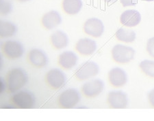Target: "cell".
<instances>
[{
    "mask_svg": "<svg viewBox=\"0 0 154 121\" xmlns=\"http://www.w3.org/2000/svg\"><path fill=\"white\" fill-rule=\"evenodd\" d=\"M27 82L24 72L18 68L9 70L5 76V83L7 92L12 93L23 87Z\"/></svg>",
    "mask_w": 154,
    "mask_h": 121,
    "instance_id": "6da1fadb",
    "label": "cell"
},
{
    "mask_svg": "<svg viewBox=\"0 0 154 121\" xmlns=\"http://www.w3.org/2000/svg\"><path fill=\"white\" fill-rule=\"evenodd\" d=\"M26 61L32 68L34 69H42L47 64V57L45 53L39 49H31L26 55Z\"/></svg>",
    "mask_w": 154,
    "mask_h": 121,
    "instance_id": "7c38bea8",
    "label": "cell"
},
{
    "mask_svg": "<svg viewBox=\"0 0 154 121\" xmlns=\"http://www.w3.org/2000/svg\"><path fill=\"white\" fill-rule=\"evenodd\" d=\"M104 1H105L106 2H108V3H112V2H114V1H116V0H104Z\"/></svg>",
    "mask_w": 154,
    "mask_h": 121,
    "instance_id": "4316f807",
    "label": "cell"
},
{
    "mask_svg": "<svg viewBox=\"0 0 154 121\" xmlns=\"http://www.w3.org/2000/svg\"><path fill=\"white\" fill-rule=\"evenodd\" d=\"M146 51L149 56L154 59V37L149 38L146 42Z\"/></svg>",
    "mask_w": 154,
    "mask_h": 121,
    "instance_id": "603a6c76",
    "label": "cell"
},
{
    "mask_svg": "<svg viewBox=\"0 0 154 121\" xmlns=\"http://www.w3.org/2000/svg\"><path fill=\"white\" fill-rule=\"evenodd\" d=\"M14 1H16L17 2H20V3H23V2L30 1V0H14Z\"/></svg>",
    "mask_w": 154,
    "mask_h": 121,
    "instance_id": "484cf974",
    "label": "cell"
},
{
    "mask_svg": "<svg viewBox=\"0 0 154 121\" xmlns=\"http://www.w3.org/2000/svg\"><path fill=\"white\" fill-rule=\"evenodd\" d=\"M99 72V68L95 63L86 61L79 67L74 73L73 77L78 82H84L95 78Z\"/></svg>",
    "mask_w": 154,
    "mask_h": 121,
    "instance_id": "277c9868",
    "label": "cell"
},
{
    "mask_svg": "<svg viewBox=\"0 0 154 121\" xmlns=\"http://www.w3.org/2000/svg\"><path fill=\"white\" fill-rule=\"evenodd\" d=\"M49 44L55 50H60L68 45V38L63 31H56L49 36Z\"/></svg>",
    "mask_w": 154,
    "mask_h": 121,
    "instance_id": "e0dca14e",
    "label": "cell"
},
{
    "mask_svg": "<svg viewBox=\"0 0 154 121\" xmlns=\"http://www.w3.org/2000/svg\"><path fill=\"white\" fill-rule=\"evenodd\" d=\"M83 31L87 36L93 38H98L102 36L104 32V25L101 20L91 18L84 23Z\"/></svg>",
    "mask_w": 154,
    "mask_h": 121,
    "instance_id": "30bf717a",
    "label": "cell"
},
{
    "mask_svg": "<svg viewBox=\"0 0 154 121\" xmlns=\"http://www.w3.org/2000/svg\"><path fill=\"white\" fill-rule=\"evenodd\" d=\"M1 52L2 55L8 60H15L21 57L23 50L21 44L15 41H6L2 44Z\"/></svg>",
    "mask_w": 154,
    "mask_h": 121,
    "instance_id": "52a82bcc",
    "label": "cell"
},
{
    "mask_svg": "<svg viewBox=\"0 0 154 121\" xmlns=\"http://www.w3.org/2000/svg\"><path fill=\"white\" fill-rule=\"evenodd\" d=\"M108 82L112 88H121L125 86L128 82V76L122 69L115 68L112 69L108 73Z\"/></svg>",
    "mask_w": 154,
    "mask_h": 121,
    "instance_id": "9c48e42d",
    "label": "cell"
},
{
    "mask_svg": "<svg viewBox=\"0 0 154 121\" xmlns=\"http://www.w3.org/2000/svg\"><path fill=\"white\" fill-rule=\"evenodd\" d=\"M16 31V28L14 25L9 22L1 21L0 23V38L4 39L11 38Z\"/></svg>",
    "mask_w": 154,
    "mask_h": 121,
    "instance_id": "44dd1931",
    "label": "cell"
},
{
    "mask_svg": "<svg viewBox=\"0 0 154 121\" xmlns=\"http://www.w3.org/2000/svg\"><path fill=\"white\" fill-rule=\"evenodd\" d=\"M41 25L47 31L51 30L61 23V17L58 12L51 10L43 14L41 19Z\"/></svg>",
    "mask_w": 154,
    "mask_h": 121,
    "instance_id": "2e32d148",
    "label": "cell"
},
{
    "mask_svg": "<svg viewBox=\"0 0 154 121\" xmlns=\"http://www.w3.org/2000/svg\"><path fill=\"white\" fill-rule=\"evenodd\" d=\"M9 103L15 108L31 109L34 105V100L30 94L21 91L12 95L10 98Z\"/></svg>",
    "mask_w": 154,
    "mask_h": 121,
    "instance_id": "ba28073f",
    "label": "cell"
},
{
    "mask_svg": "<svg viewBox=\"0 0 154 121\" xmlns=\"http://www.w3.org/2000/svg\"><path fill=\"white\" fill-rule=\"evenodd\" d=\"M75 50L83 57H87L93 55L97 49L95 42L89 38H81L75 45Z\"/></svg>",
    "mask_w": 154,
    "mask_h": 121,
    "instance_id": "4fadbf2b",
    "label": "cell"
},
{
    "mask_svg": "<svg viewBox=\"0 0 154 121\" xmlns=\"http://www.w3.org/2000/svg\"><path fill=\"white\" fill-rule=\"evenodd\" d=\"M121 24L126 27H134L141 21V16L139 12L135 10H128L123 12L120 16Z\"/></svg>",
    "mask_w": 154,
    "mask_h": 121,
    "instance_id": "9a60e30c",
    "label": "cell"
},
{
    "mask_svg": "<svg viewBox=\"0 0 154 121\" xmlns=\"http://www.w3.org/2000/svg\"><path fill=\"white\" fill-rule=\"evenodd\" d=\"M44 82L49 89L58 91L64 86L65 83V77L61 71L57 69H52L45 73Z\"/></svg>",
    "mask_w": 154,
    "mask_h": 121,
    "instance_id": "8992f818",
    "label": "cell"
},
{
    "mask_svg": "<svg viewBox=\"0 0 154 121\" xmlns=\"http://www.w3.org/2000/svg\"><path fill=\"white\" fill-rule=\"evenodd\" d=\"M78 63V56L71 51H66L59 55L57 58V64L61 70L69 71Z\"/></svg>",
    "mask_w": 154,
    "mask_h": 121,
    "instance_id": "5bb4252c",
    "label": "cell"
},
{
    "mask_svg": "<svg viewBox=\"0 0 154 121\" xmlns=\"http://www.w3.org/2000/svg\"><path fill=\"white\" fill-rule=\"evenodd\" d=\"M115 38L121 43L130 44L135 41L136 33L130 29L121 28L115 33Z\"/></svg>",
    "mask_w": 154,
    "mask_h": 121,
    "instance_id": "d6986e66",
    "label": "cell"
},
{
    "mask_svg": "<svg viewBox=\"0 0 154 121\" xmlns=\"http://www.w3.org/2000/svg\"><path fill=\"white\" fill-rule=\"evenodd\" d=\"M82 7V0H63L61 8L64 13L68 15H75L80 11Z\"/></svg>",
    "mask_w": 154,
    "mask_h": 121,
    "instance_id": "ac0fdd59",
    "label": "cell"
},
{
    "mask_svg": "<svg viewBox=\"0 0 154 121\" xmlns=\"http://www.w3.org/2000/svg\"><path fill=\"white\" fill-rule=\"evenodd\" d=\"M147 100L148 103L150 107L154 109V88L149 93L147 96Z\"/></svg>",
    "mask_w": 154,
    "mask_h": 121,
    "instance_id": "cb8c5ba5",
    "label": "cell"
},
{
    "mask_svg": "<svg viewBox=\"0 0 154 121\" xmlns=\"http://www.w3.org/2000/svg\"><path fill=\"white\" fill-rule=\"evenodd\" d=\"M135 56L134 49L131 47L116 44L111 50V57L119 65H126L133 60Z\"/></svg>",
    "mask_w": 154,
    "mask_h": 121,
    "instance_id": "7a4b0ae2",
    "label": "cell"
},
{
    "mask_svg": "<svg viewBox=\"0 0 154 121\" xmlns=\"http://www.w3.org/2000/svg\"><path fill=\"white\" fill-rule=\"evenodd\" d=\"M11 11V4L9 0H0V14L5 16Z\"/></svg>",
    "mask_w": 154,
    "mask_h": 121,
    "instance_id": "7402d4cb",
    "label": "cell"
},
{
    "mask_svg": "<svg viewBox=\"0 0 154 121\" xmlns=\"http://www.w3.org/2000/svg\"><path fill=\"white\" fill-rule=\"evenodd\" d=\"M0 85H2V86H1V93H2V92H3L4 86H3V83H2V81H1V83H0Z\"/></svg>",
    "mask_w": 154,
    "mask_h": 121,
    "instance_id": "83f0119b",
    "label": "cell"
},
{
    "mask_svg": "<svg viewBox=\"0 0 154 121\" xmlns=\"http://www.w3.org/2000/svg\"><path fill=\"white\" fill-rule=\"evenodd\" d=\"M123 7L132 6L137 4V0H119Z\"/></svg>",
    "mask_w": 154,
    "mask_h": 121,
    "instance_id": "d4e9b609",
    "label": "cell"
},
{
    "mask_svg": "<svg viewBox=\"0 0 154 121\" xmlns=\"http://www.w3.org/2000/svg\"><path fill=\"white\" fill-rule=\"evenodd\" d=\"M104 88L103 82L101 80L94 79L88 80L82 85L80 93L86 99H93L102 93Z\"/></svg>",
    "mask_w": 154,
    "mask_h": 121,
    "instance_id": "5b68a950",
    "label": "cell"
},
{
    "mask_svg": "<svg viewBox=\"0 0 154 121\" xmlns=\"http://www.w3.org/2000/svg\"><path fill=\"white\" fill-rule=\"evenodd\" d=\"M80 97L78 91L73 88L64 91L57 97L56 103L60 109H72L78 104Z\"/></svg>",
    "mask_w": 154,
    "mask_h": 121,
    "instance_id": "3957f363",
    "label": "cell"
},
{
    "mask_svg": "<svg viewBox=\"0 0 154 121\" xmlns=\"http://www.w3.org/2000/svg\"><path fill=\"white\" fill-rule=\"evenodd\" d=\"M139 70L146 78L154 80V61L144 60L139 64Z\"/></svg>",
    "mask_w": 154,
    "mask_h": 121,
    "instance_id": "ffe728a7",
    "label": "cell"
},
{
    "mask_svg": "<svg viewBox=\"0 0 154 121\" xmlns=\"http://www.w3.org/2000/svg\"><path fill=\"white\" fill-rule=\"evenodd\" d=\"M106 103L110 109H125L128 106V97L121 91H111L107 95Z\"/></svg>",
    "mask_w": 154,
    "mask_h": 121,
    "instance_id": "8fae6325",
    "label": "cell"
},
{
    "mask_svg": "<svg viewBox=\"0 0 154 121\" xmlns=\"http://www.w3.org/2000/svg\"><path fill=\"white\" fill-rule=\"evenodd\" d=\"M143 1H154V0H143Z\"/></svg>",
    "mask_w": 154,
    "mask_h": 121,
    "instance_id": "f1b7e54d",
    "label": "cell"
}]
</instances>
